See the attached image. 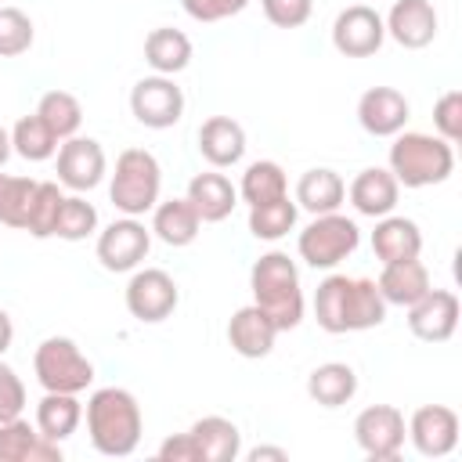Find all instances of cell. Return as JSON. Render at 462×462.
Listing matches in <instances>:
<instances>
[{
    "label": "cell",
    "instance_id": "6da1fadb",
    "mask_svg": "<svg viewBox=\"0 0 462 462\" xmlns=\"http://www.w3.org/2000/svg\"><path fill=\"white\" fill-rule=\"evenodd\" d=\"M314 321L332 336L368 332L386 321V300H383L375 278L328 274L314 289Z\"/></svg>",
    "mask_w": 462,
    "mask_h": 462
},
{
    "label": "cell",
    "instance_id": "7a4b0ae2",
    "mask_svg": "<svg viewBox=\"0 0 462 462\" xmlns=\"http://www.w3.org/2000/svg\"><path fill=\"white\" fill-rule=\"evenodd\" d=\"M83 419H87V437L97 455L126 458L137 451L141 433H144V415H141L137 397L126 386L94 390L83 404Z\"/></svg>",
    "mask_w": 462,
    "mask_h": 462
},
{
    "label": "cell",
    "instance_id": "3957f363",
    "mask_svg": "<svg viewBox=\"0 0 462 462\" xmlns=\"http://www.w3.org/2000/svg\"><path fill=\"white\" fill-rule=\"evenodd\" d=\"M249 289H253V303L274 321L278 332H289L303 321V285H300V267L289 253L271 249L263 256H256V263L249 267Z\"/></svg>",
    "mask_w": 462,
    "mask_h": 462
},
{
    "label": "cell",
    "instance_id": "277c9868",
    "mask_svg": "<svg viewBox=\"0 0 462 462\" xmlns=\"http://www.w3.org/2000/svg\"><path fill=\"white\" fill-rule=\"evenodd\" d=\"M401 188H433L444 184L455 173V144H448L437 134L422 130H401L390 144V166H386Z\"/></svg>",
    "mask_w": 462,
    "mask_h": 462
},
{
    "label": "cell",
    "instance_id": "5b68a950",
    "mask_svg": "<svg viewBox=\"0 0 462 462\" xmlns=\"http://www.w3.org/2000/svg\"><path fill=\"white\" fill-rule=\"evenodd\" d=\"M162 191V166L148 148H123L108 173V199L123 217H144Z\"/></svg>",
    "mask_w": 462,
    "mask_h": 462
},
{
    "label": "cell",
    "instance_id": "8992f818",
    "mask_svg": "<svg viewBox=\"0 0 462 462\" xmlns=\"http://www.w3.org/2000/svg\"><path fill=\"white\" fill-rule=\"evenodd\" d=\"M361 245V227L346 213H318L296 238V253L314 271H332Z\"/></svg>",
    "mask_w": 462,
    "mask_h": 462
},
{
    "label": "cell",
    "instance_id": "52a82bcc",
    "mask_svg": "<svg viewBox=\"0 0 462 462\" xmlns=\"http://www.w3.org/2000/svg\"><path fill=\"white\" fill-rule=\"evenodd\" d=\"M32 372L43 390L83 393L94 383V361L69 336H47L32 354Z\"/></svg>",
    "mask_w": 462,
    "mask_h": 462
},
{
    "label": "cell",
    "instance_id": "ba28073f",
    "mask_svg": "<svg viewBox=\"0 0 462 462\" xmlns=\"http://www.w3.org/2000/svg\"><path fill=\"white\" fill-rule=\"evenodd\" d=\"M123 300H126L130 318H137L141 325H159V321H166L177 310L180 289H177L170 271H162V267H137V271H130Z\"/></svg>",
    "mask_w": 462,
    "mask_h": 462
},
{
    "label": "cell",
    "instance_id": "9c48e42d",
    "mask_svg": "<svg viewBox=\"0 0 462 462\" xmlns=\"http://www.w3.org/2000/svg\"><path fill=\"white\" fill-rule=\"evenodd\" d=\"M354 440L372 462H393L408 440L404 411L393 404H368L354 419Z\"/></svg>",
    "mask_w": 462,
    "mask_h": 462
},
{
    "label": "cell",
    "instance_id": "30bf717a",
    "mask_svg": "<svg viewBox=\"0 0 462 462\" xmlns=\"http://www.w3.org/2000/svg\"><path fill=\"white\" fill-rule=\"evenodd\" d=\"M152 249V227L141 224V217H119L105 231H97V263L112 274L137 271Z\"/></svg>",
    "mask_w": 462,
    "mask_h": 462
},
{
    "label": "cell",
    "instance_id": "8fae6325",
    "mask_svg": "<svg viewBox=\"0 0 462 462\" xmlns=\"http://www.w3.org/2000/svg\"><path fill=\"white\" fill-rule=\"evenodd\" d=\"M130 112L148 130H170L184 116V90L173 76H144L130 87Z\"/></svg>",
    "mask_w": 462,
    "mask_h": 462
},
{
    "label": "cell",
    "instance_id": "7c38bea8",
    "mask_svg": "<svg viewBox=\"0 0 462 462\" xmlns=\"http://www.w3.org/2000/svg\"><path fill=\"white\" fill-rule=\"evenodd\" d=\"M54 170H58V184L83 195V191H94L105 173H108V155L101 148V141L94 137H65L58 144V159H54Z\"/></svg>",
    "mask_w": 462,
    "mask_h": 462
},
{
    "label": "cell",
    "instance_id": "4fadbf2b",
    "mask_svg": "<svg viewBox=\"0 0 462 462\" xmlns=\"http://www.w3.org/2000/svg\"><path fill=\"white\" fill-rule=\"evenodd\" d=\"M386 43L383 14L368 4H350L332 22V47L343 58H372Z\"/></svg>",
    "mask_w": 462,
    "mask_h": 462
},
{
    "label": "cell",
    "instance_id": "5bb4252c",
    "mask_svg": "<svg viewBox=\"0 0 462 462\" xmlns=\"http://www.w3.org/2000/svg\"><path fill=\"white\" fill-rule=\"evenodd\" d=\"M404 310H408L411 336L422 343H448L458 328V318H462V303L451 289H430L422 300H415Z\"/></svg>",
    "mask_w": 462,
    "mask_h": 462
},
{
    "label": "cell",
    "instance_id": "9a60e30c",
    "mask_svg": "<svg viewBox=\"0 0 462 462\" xmlns=\"http://www.w3.org/2000/svg\"><path fill=\"white\" fill-rule=\"evenodd\" d=\"M408 440L422 458H444L458 444V411L448 404H422L408 419Z\"/></svg>",
    "mask_w": 462,
    "mask_h": 462
},
{
    "label": "cell",
    "instance_id": "2e32d148",
    "mask_svg": "<svg viewBox=\"0 0 462 462\" xmlns=\"http://www.w3.org/2000/svg\"><path fill=\"white\" fill-rule=\"evenodd\" d=\"M386 36L404 51H422L437 40L440 18L430 0H393V7L383 18Z\"/></svg>",
    "mask_w": 462,
    "mask_h": 462
},
{
    "label": "cell",
    "instance_id": "e0dca14e",
    "mask_svg": "<svg viewBox=\"0 0 462 462\" xmlns=\"http://www.w3.org/2000/svg\"><path fill=\"white\" fill-rule=\"evenodd\" d=\"M411 105L397 87H368L357 97V123L372 137H393L408 126Z\"/></svg>",
    "mask_w": 462,
    "mask_h": 462
},
{
    "label": "cell",
    "instance_id": "ac0fdd59",
    "mask_svg": "<svg viewBox=\"0 0 462 462\" xmlns=\"http://www.w3.org/2000/svg\"><path fill=\"white\" fill-rule=\"evenodd\" d=\"M346 199L354 206V213L361 217H386L397 209V199H401V184L397 177L386 170V166H365L350 184H346Z\"/></svg>",
    "mask_w": 462,
    "mask_h": 462
},
{
    "label": "cell",
    "instance_id": "d6986e66",
    "mask_svg": "<svg viewBox=\"0 0 462 462\" xmlns=\"http://www.w3.org/2000/svg\"><path fill=\"white\" fill-rule=\"evenodd\" d=\"M282 332L274 328V321L256 307V303H245L231 314L227 321V343L238 357H249V361H260L274 350V339Z\"/></svg>",
    "mask_w": 462,
    "mask_h": 462
},
{
    "label": "cell",
    "instance_id": "ffe728a7",
    "mask_svg": "<svg viewBox=\"0 0 462 462\" xmlns=\"http://www.w3.org/2000/svg\"><path fill=\"white\" fill-rule=\"evenodd\" d=\"M0 462H61V444L47 440L36 422L18 415L0 422Z\"/></svg>",
    "mask_w": 462,
    "mask_h": 462
},
{
    "label": "cell",
    "instance_id": "44dd1931",
    "mask_svg": "<svg viewBox=\"0 0 462 462\" xmlns=\"http://www.w3.org/2000/svg\"><path fill=\"white\" fill-rule=\"evenodd\" d=\"M199 155L213 170H227L235 162H242V155H245V130H242V123L231 119V116H209L199 126Z\"/></svg>",
    "mask_w": 462,
    "mask_h": 462
},
{
    "label": "cell",
    "instance_id": "7402d4cb",
    "mask_svg": "<svg viewBox=\"0 0 462 462\" xmlns=\"http://www.w3.org/2000/svg\"><path fill=\"white\" fill-rule=\"evenodd\" d=\"M184 199L195 206L202 224H220L238 206V188L220 170H206V173H195L188 180V195Z\"/></svg>",
    "mask_w": 462,
    "mask_h": 462
},
{
    "label": "cell",
    "instance_id": "603a6c76",
    "mask_svg": "<svg viewBox=\"0 0 462 462\" xmlns=\"http://www.w3.org/2000/svg\"><path fill=\"white\" fill-rule=\"evenodd\" d=\"M386 307H411L415 300H422L433 282H430V271L426 263L415 256V260H393V263H383L379 278H375Z\"/></svg>",
    "mask_w": 462,
    "mask_h": 462
},
{
    "label": "cell",
    "instance_id": "cb8c5ba5",
    "mask_svg": "<svg viewBox=\"0 0 462 462\" xmlns=\"http://www.w3.org/2000/svg\"><path fill=\"white\" fill-rule=\"evenodd\" d=\"M372 253L379 263H393V260H415L422 253V231L411 217H397L386 213L375 220L372 231Z\"/></svg>",
    "mask_w": 462,
    "mask_h": 462
},
{
    "label": "cell",
    "instance_id": "d4e9b609",
    "mask_svg": "<svg viewBox=\"0 0 462 462\" xmlns=\"http://www.w3.org/2000/svg\"><path fill=\"white\" fill-rule=\"evenodd\" d=\"M202 220L195 213V206L188 199H159L152 209V235L170 245V249H184L199 238Z\"/></svg>",
    "mask_w": 462,
    "mask_h": 462
},
{
    "label": "cell",
    "instance_id": "484cf974",
    "mask_svg": "<svg viewBox=\"0 0 462 462\" xmlns=\"http://www.w3.org/2000/svg\"><path fill=\"white\" fill-rule=\"evenodd\" d=\"M296 206L300 209H307L310 217H318V213H336L343 202H346V184H343V177L336 173V170H328V166H314V170H307L300 180H296Z\"/></svg>",
    "mask_w": 462,
    "mask_h": 462
},
{
    "label": "cell",
    "instance_id": "4316f807",
    "mask_svg": "<svg viewBox=\"0 0 462 462\" xmlns=\"http://www.w3.org/2000/svg\"><path fill=\"white\" fill-rule=\"evenodd\" d=\"M357 393V372L346 361H325L307 375V397L321 408H343Z\"/></svg>",
    "mask_w": 462,
    "mask_h": 462
},
{
    "label": "cell",
    "instance_id": "83f0119b",
    "mask_svg": "<svg viewBox=\"0 0 462 462\" xmlns=\"http://www.w3.org/2000/svg\"><path fill=\"white\" fill-rule=\"evenodd\" d=\"M79 422H83V401H79V393L43 390V397L36 404V430L47 440H54V444L69 440L79 430Z\"/></svg>",
    "mask_w": 462,
    "mask_h": 462
},
{
    "label": "cell",
    "instance_id": "f1b7e54d",
    "mask_svg": "<svg viewBox=\"0 0 462 462\" xmlns=\"http://www.w3.org/2000/svg\"><path fill=\"white\" fill-rule=\"evenodd\" d=\"M191 54H195V47H191L188 32H180V29H173V25H159V29H152V32L144 36V61H148L152 72H159V76H177V72H184V69L191 65Z\"/></svg>",
    "mask_w": 462,
    "mask_h": 462
},
{
    "label": "cell",
    "instance_id": "f546056e",
    "mask_svg": "<svg viewBox=\"0 0 462 462\" xmlns=\"http://www.w3.org/2000/svg\"><path fill=\"white\" fill-rule=\"evenodd\" d=\"M188 430L202 451V462H235L242 455V430L224 415H202Z\"/></svg>",
    "mask_w": 462,
    "mask_h": 462
},
{
    "label": "cell",
    "instance_id": "4dcf8cb0",
    "mask_svg": "<svg viewBox=\"0 0 462 462\" xmlns=\"http://www.w3.org/2000/svg\"><path fill=\"white\" fill-rule=\"evenodd\" d=\"M289 195V180H285V170L274 162V159H256L245 166L242 173V184H238V199L245 206H260V202H274Z\"/></svg>",
    "mask_w": 462,
    "mask_h": 462
},
{
    "label": "cell",
    "instance_id": "1f68e13d",
    "mask_svg": "<svg viewBox=\"0 0 462 462\" xmlns=\"http://www.w3.org/2000/svg\"><path fill=\"white\" fill-rule=\"evenodd\" d=\"M300 220V206L296 199L282 195L274 202H260V206H249V235L260 238V242H278L285 238Z\"/></svg>",
    "mask_w": 462,
    "mask_h": 462
},
{
    "label": "cell",
    "instance_id": "d6a6232c",
    "mask_svg": "<svg viewBox=\"0 0 462 462\" xmlns=\"http://www.w3.org/2000/svg\"><path fill=\"white\" fill-rule=\"evenodd\" d=\"M58 137H54V130L32 112V116H22L14 126H11V148H14V155H22L25 162H47V159H54L58 155Z\"/></svg>",
    "mask_w": 462,
    "mask_h": 462
},
{
    "label": "cell",
    "instance_id": "836d02e7",
    "mask_svg": "<svg viewBox=\"0 0 462 462\" xmlns=\"http://www.w3.org/2000/svg\"><path fill=\"white\" fill-rule=\"evenodd\" d=\"M36 116L54 130L58 141H65V137H76V134H79L83 105H79V97L69 94V90H47V94L36 101Z\"/></svg>",
    "mask_w": 462,
    "mask_h": 462
},
{
    "label": "cell",
    "instance_id": "e575fe53",
    "mask_svg": "<svg viewBox=\"0 0 462 462\" xmlns=\"http://www.w3.org/2000/svg\"><path fill=\"white\" fill-rule=\"evenodd\" d=\"M61 202H65V191H61L58 180H36L25 231H29L32 238H54V224H58V209H61Z\"/></svg>",
    "mask_w": 462,
    "mask_h": 462
},
{
    "label": "cell",
    "instance_id": "d590c367",
    "mask_svg": "<svg viewBox=\"0 0 462 462\" xmlns=\"http://www.w3.org/2000/svg\"><path fill=\"white\" fill-rule=\"evenodd\" d=\"M32 191H36V180L14 177V173H0V224H4V227L25 231L29 206H32Z\"/></svg>",
    "mask_w": 462,
    "mask_h": 462
},
{
    "label": "cell",
    "instance_id": "8d00e7d4",
    "mask_svg": "<svg viewBox=\"0 0 462 462\" xmlns=\"http://www.w3.org/2000/svg\"><path fill=\"white\" fill-rule=\"evenodd\" d=\"M97 231V209L94 202H87L83 195H65L61 209H58V224H54V238H65V242H83Z\"/></svg>",
    "mask_w": 462,
    "mask_h": 462
},
{
    "label": "cell",
    "instance_id": "74e56055",
    "mask_svg": "<svg viewBox=\"0 0 462 462\" xmlns=\"http://www.w3.org/2000/svg\"><path fill=\"white\" fill-rule=\"evenodd\" d=\"M36 40V29H32V18L22 11V7H11V4H0V58H18L32 47Z\"/></svg>",
    "mask_w": 462,
    "mask_h": 462
},
{
    "label": "cell",
    "instance_id": "f35d334b",
    "mask_svg": "<svg viewBox=\"0 0 462 462\" xmlns=\"http://www.w3.org/2000/svg\"><path fill=\"white\" fill-rule=\"evenodd\" d=\"M433 130L448 144L462 141V90H444L433 105Z\"/></svg>",
    "mask_w": 462,
    "mask_h": 462
},
{
    "label": "cell",
    "instance_id": "ab89813d",
    "mask_svg": "<svg viewBox=\"0 0 462 462\" xmlns=\"http://www.w3.org/2000/svg\"><path fill=\"white\" fill-rule=\"evenodd\" d=\"M263 7V18L278 29H300L310 11H314V0H260Z\"/></svg>",
    "mask_w": 462,
    "mask_h": 462
},
{
    "label": "cell",
    "instance_id": "60d3db41",
    "mask_svg": "<svg viewBox=\"0 0 462 462\" xmlns=\"http://www.w3.org/2000/svg\"><path fill=\"white\" fill-rule=\"evenodd\" d=\"M22 408H25V383L7 361H0V422L18 419Z\"/></svg>",
    "mask_w": 462,
    "mask_h": 462
},
{
    "label": "cell",
    "instance_id": "b9f144b4",
    "mask_svg": "<svg viewBox=\"0 0 462 462\" xmlns=\"http://www.w3.org/2000/svg\"><path fill=\"white\" fill-rule=\"evenodd\" d=\"M180 7L195 22H224L231 14H242L249 0H180Z\"/></svg>",
    "mask_w": 462,
    "mask_h": 462
},
{
    "label": "cell",
    "instance_id": "7bdbcfd3",
    "mask_svg": "<svg viewBox=\"0 0 462 462\" xmlns=\"http://www.w3.org/2000/svg\"><path fill=\"white\" fill-rule=\"evenodd\" d=\"M159 458L162 462H202V451H199L191 430H184V433H173L159 444Z\"/></svg>",
    "mask_w": 462,
    "mask_h": 462
},
{
    "label": "cell",
    "instance_id": "ee69618b",
    "mask_svg": "<svg viewBox=\"0 0 462 462\" xmlns=\"http://www.w3.org/2000/svg\"><path fill=\"white\" fill-rule=\"evenodd\" d=\"M245 458H249V462H263V458H274V462H285V458H289V451H285V448H271V444H260V448H253V451H245Z\"/></svg>",
    "mask_w": 462,
    "mask_h": 462
},
{
    "label": "cell",
    "instance_id": "f6af8a7d",
    "mask_svg": "<svg viewBox=\"0 0 462 462\" xmlns=\"http://www.w3.org/2000/svg\"><path fill=\"white\" fill-rule=\"evenodd\" d=\"M11 339H14V321H11V314L0 307V357L11 350Z\"/></svg>",
    "mask_w": 462,
    "mask_h": 462
},
{
    "label": "cell",
    "instance_id": "bcb514c9",
    "mask_svg": "<svg viewBox=\"0 0 462 462\" xmlns=\"http://www.w3.org/2000/svg\"><path fill=\"white\" fill-rule=\"evenodd\" d=\"M11 155H14V148H11V130H7V126H0V166H4Z\"/></svg>",
    "mask_w": 462,
    "mask_h": 462
}]
</instances>
